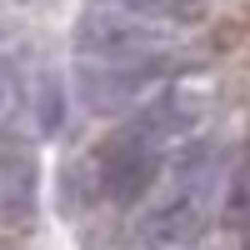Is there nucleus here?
I'll return each mask as SVG.
<instances>
[{"label":"nucleus","mask_w":250,"mask_h":250,"mask_svg":"<svg viewBox=\"0 0 250 250\" xmlns=\"http://www.w3.org/2000/svg\"><path fill=\"white\" fill-rule=\"evenodd\" d=\"M75 45L85 60H145V55H155L165 50L155 30H150V20H140V15H110V10H90L85 20H80V30H75Z\"/></svg>","instance_id":"nucleus-2"},{"label":"nucleus","mask_w":250,"mask_h":250,"mask_svg":"<svg viewBox=\"0 0 250 250\" xmlns=\"http://www.w3.org/2000/svg\"><path fill=\"white\" fill-rule=\"evenodd\" d=\"M245 250H250V230H245Z\"/></svg>","instance_id":"nucleus-8"},{"label":"nucleus","mask_w":250,"mask_h":250,"mask_svg":"<svg viewBox=\"0 0 250 250\" xmlns=\"http://www.w3.org/2000/svg\"><path fill=\"white\" fill-rule=\"evenodd\" d=\"M0 110H5V80H0Z\"/></svg>","instance_id":"nucleus-7"},{"label":"nucleus","mask_w":250,"mask_h":250,"mask_svg":"<svg viewBox=\"0 0 250 250\" xmlns=\"http://www.w3.org/2000/svg\"><path fill=\"white\" fill-rule=\"evenodd\" d=\"M115 10H130L140 20H165V25H200L205 20V0H110Z\"/></svg>","instance_id":"nucleus-4"},{"label":"nucleus","mask_w":250,"mask_h":250,"mask_svg":"<svg viewBox=\"0 0 250 250\" xmlns=\"http://www.w3.org/2000/svg\"><path fill=\"white\" fill-rule=\"evenodd\" d=\"M30 215H35V190L20 180H0V225H15Z\"/></svg>","instance_id":"nucleus-6"},{"label":"nucleus","mask_w":250,"mask_h":250,"mask_svg":"<svg viewBox=\"0 0 250 250\" xmlns=\"http://www.w3.org/2000/svg\"><path fill=\"white\" fill-rule=\"evenodd\" d=\"M0 250H10V245H0Z\"/></svg>","instance_id":"nucleus-9"},{"label":"nucleus","mask_w":250,"mask_h":250,"mask_svg":"<svg viewBox=\"0 0 250 250\" xmlns=\"http://www.w3.org/2000/svg\"><path fill=\"white\" fill-rule=\"evenodd\" d=\"M205 225H210V210H205V195L195 190H170V195H160L150 200L140 210L135 220V230L145 245H155V250H185V245H195L205 235Z\"/></svg>","instance_id":"nucleus-3"},{"label":"nucleus","mask_w":250,"mask_h":250,"mask_svg":"<svg viewBox=\"0 0 250 250\" xmlns=\"http://www.w3.org/2000/svg\"><path fill=\"white\" fill-rule=\"evenodd\" d=\"M155 180H160V145H150L125 125L95 150V185L115 205H135L140 195H150Z\"/></svg>","instance_id":"nucleus-1"},{"label":"nucleus","mask_w":250,"mask_h":250,"mask_svg":"<svg viewBox=\"0 0 250 250\" xmlns=\"http://www.w3.org/2000/svg\"><path fill=\"white\" fill-rule=\"evenodd\" d=\"M0 180L35 185V155H30L20 140H10V135H0Z\"/></svg>","instance_id":"nucleus-5"}]
</instances>
